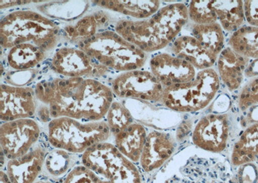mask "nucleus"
<instances>
[{
    "mask_svg": "<svg viewBox=\"0 0 258 183\" xmlns=\"http://www.w3.org/2000/svg\"><path fill=\"white\" fill-rule=\"evenodd\" d=\"M108 125L116 136L133 123L128 110L118 102L113 103L107 114Z\"/></svg>",
    "mask_w": 258,
    "mask_h": 183,
    "instance_id": "27",
    "label": "nucleus"
},
{
    "mask_svg": "<svg viewBox=\"0 0 258 183\" xmlns=\"http://www.w3.org/2000/svg\"><path fill=\"white\" fill-rule=\"evenodd\" d=\"M192 127V121H185L181 123L176 132V139L178 141H183L188 136Z\"/></svg>",
    "mask_w": 258,
    "mask_h": 183,
    "instance_id": "33",
    "label": "nucleus"
},
{
    "mask_svg": "<svg viewBox=\"0 0 258 183\" xmlns=\"http://www.w3.org/2000/svg\"><path fill=\"white\" fill-rule=\"evenodd\" d=\"M175 139L169 133L154 130L147 136L140 162L146 172L158 170L174 154Z\"/></svg>",
    "mask_w": 258,
    "mask_h": 183,
    "instance_id": "13",
    "label": "nucleus"
},
{
    "mask_svg": "<svg viewBox=\"0 0 258 183\" xmlns=\"http://www.w3.org/2000/svg\"><path fill=\"white\" fill-rule=\"evenodd\" d=\"M245 75L251 79L258 77V59H254V61L248 64L245 71Z\"/></svg>",
    "mask_w": 258,
    "mask_h": 183,
    "instance_id": "35",
    "label": "nucleus"
},
{
    "mask_svg": "<svg viewBox=\"0 0 258 183\" xmlns=\"http://www.w3.org/2000/svg\"><path fill=\"white\" fill-rule=\"evenodd\" d=\"M258 105V77L252 78L242 88L238 98V106L242 111Z\"/></svg>",
    "mask_w": 258,
    "mask_h": 183,
    "instance_id": "28",
    "label": "nucleus"
},
{
    "mask_svg": "<svg viewBox=\"0 0 258 183\" xmlns=\"http://www.w3.org/2000/svg\"><path fill=\"white\" fill-rule=\"evenodd\" d=\"M250 111H248L247 115L244 118L243 125L246 127L249 126L254 123H258V105L251 107Z\"/></svg>",
    "mask_w": 258,
    "mask_h": 183,
    "instance_id": "34",
    "label": "nucleus"
},
{
    "mask_svg": "<svg viewBox=\"0 0 258 183\" xmlns=\"http://www.w3.org/2000/svg\"><path fill=\"white\" fill-rule=\"evenodd\" d=\"M63 183H100L93 171L83 165L75 167L69 173Z\"/></svg>",
    "mask_w": 258,
    "mask_h": 183,
    "instance_id": "29",
    "label": "nucleus"
},
{
    "mask_svg": "<svg viewBox=\"0 0 258 183\" xmlns=\"http://www.w3.org/2000/svg\"><path fill=\"white\" fill-rule=\"evenodd\" d=\"M165 183H236L227 164L216 158L193 156Z\"/></svg>",
    "mask_w": 258,
    "mask_h": 183,
    "instance_id": "6",
    "label": "nucleus"
},
{
    "mask_svg": "<svg viewBox=\"0 0 258 183\" xmlns=\"http://www.w3.org/2000/svg\"><path fill=\"white\" fill-rule=\"evenodd\" d=\"M40 136L38 124L31 119H20L4 123L0 129L2 150L9 160L29 152Z\"/></svg>",
    "mask_w": 258,
    "mask_h": 183,
    "instance_id": "7",
    "label": "nucleus"
},
{
    "mask_svg": "<svg viewBox=\"0 0 258 183\" xmlns=\"http://www.w3.org/2000/svg\"><path fill=\"white\" fill-rule=\"evenodd\" d=\"M0 183H12L9 179L8 174L3 171L0 172Z\"/></svg>",
    "mask_w": 258,
    "mask_h": 183,
    "instance_id": "37",
    "label": "nucleus"
},
{
    "mask_svg": "<svg viewBox=\"0 0 258 183\" xmlns=\"http://www.w3.org/2000/svg\"><path fill=\"white\" fill-rule=\"evenodd\" d=\"M31 88L1 86L0 118L6 122L30 117L35 111Z\"/></svg>",
    "mask_w": 258,
    "mask_h": 183,
    "instance_id": "12",
    "label": "nucleus"
},
{
    "mask_svg": "<svg viewBox=\"0 0 258 183\" xmlns=\"http://www.w3.org/2000/svg\"><path fill=\"white\" fill-rule=\"evenodd\" d=\"M213 7L221 26L225 31H236L243 24L245 20L243 1L229 0V1H213Z\"/></svg>",
    "mask_w": 258,
    "mask_h": 183,
    "instance_id": "20",
    "label": "nucleus"
},
{
    "mask_svg": "<svg viewBox=\"0 0 258 183\" xmlns=\"http://www.w3.org/2000/svg\"><path fill=\"white\" fill-rule=\"evenodd\" d=\"M192 36L217 56L222 52L224 34L222 26L218 23L195 25L192 29Z\"/></svg>",
    "mask_w": 258,
    "mask_h": 183,
    "instance_id": "24",
    "label": "nucleus"
},
{
    "mask_svg": "<svg viewBox=\"0 0 258 183\" xmlns=\"http://www.w3.org/2000/svg\"><path fill=\"white\" fill-rule=\"evenodd\" d=\"M244 15L250 26L258 28V0L243 2Z\"/></svg>",
    "mask_w": 258,
    "mask_h": 183,
    "instance_id": "31",
    "label": "nucleus"
},
{
    "mask_svg": "<svg viewBox=\"0 0 258 183\" xmlns=\"http://www.w3.org/2000/svg\"><path fill=\"white\" fill-rule=\"evenodd\" d=\"M235 179L236 183H257L258 169L254 162L239 166Z\"/></svg>",
    "mask_w": 258,
    "mask_h": 183,
    "instance_id": "30",
    "label": "nucleus"
},
{
    "mask_svg": "<svg viewBox=\"0 0 258 183\" xmlns=\"http://www.w3.org/2000/svg\"><path fill=\"white\" fill-rule=\"evenodd\" d=\"M219 88L218 73L209 68L198 72L192 81L165 88L161 102L172 111L195 113L208 106Z\"/></svg>",
    "mask_w": 258,
    "mask_h": 183,
    "instance_id": "2",
    "label": "nucleus"
},
{
    "mask_svg": "<svg viewBox=\"0 0 258 183\" xmlns=\"http://www.w3.org/2000/svg\"><path fill=\"white\" fill-rule=\"evenodd\" d=\"M151 72L165 88L192 81L196 69L188 62L169 54L154 56L150 62Z\"/></svg>",
    "mask_w": 258,
    "mask_h": 183,
    "instance_id": "11",
    "label": "nucleus"
},
{
    "mask_svg": "<svg viewBox=\"0 0 258 183\" xmlns=\"http://www.w3.org/2000/svg\"><path fill=\"white\" fill-rule=\"evenodd\" d=\"M39 114H40L41 120H42L43 122H48V120H49L50 113V112L48 111L47 109H46L45 108V111L44 110H41Z\"/></svg>",
    "mask_w": 258,
    "mask_h": 183,
    "instance_id": "36",
    "label": "nucleus"
},
{
    "mask_svg": "<svg viewBox=\"0 0 258 183\" xmlns=\"http://www.w3.org/2000/svg\"><path fill=\"white\" fill-rule=\"evenodd\" d=\"M227 114H210L202 118L193 130L192 141L207 152L220 153L227 147L230 134Z\"/></svg>",
    "mask_w": 258,
    "mask_h": 183,
    "instance_id": "9",
    "label": "nucleus"
},
{
    "mask_svg": "<svg viewBox=\"0 0 258 183\" xmlns=\"http://www.w3.org/2000/svg\"><path fill=\"white\" fill-rule=\"evenodd\" d=\"M87 56H93L105 66L120 71L141 68L147 61L145 52L116 34L107 32L81 43Z\"/></svg>",
    "mask_w": 258,
    "mask_h": 183,
    "instance_id": "4",
    "label": "nucleus"
},
{
    "mask_svg": "<svg viewBox=\"0 0 258 183\" xmlns=\"http://www.w3.org/2000/svg\"><path fill=\"white\" fill-rule=\"evenodd\" d=\"M145 127L140 123H133L115 136L117 149L134 163L140 161L147 139Z\"/></svg>",
    "mask_w": 258,
    "mask_h": 183,
    "instance_id": "18",
    "label": "nucleus"
},
{
    "mask_svg": "<svg viewBox=\"0 0 258 183\" xmlns=\"http://www.w3.org/2000/svg\"><path fill=\"white\" fill-rule=\"evenodd\" d=\"M50 85H42L43 102L50 103V116L53 118L69 117L99 120L109 111L112 101L111 91L98 82L76 78L56 80Z\"/></svg>",
    "mask_w": 258,
    "mask_h": 183,
    "instance_id": "1",
    "label": "nucleus"
},
{
    "mask_svg": "<svg viewBox=\"0 0 258 183\" xmlns=\"http://www.w3.org/2000/svg\"><path fill=\"white\" fill-rule=\"evenodd\" d=\"M256 164H257V169H258V156H257V159H256Z\"/></svg>",
    "mask_w": 258,
    "mask_h": 183,
    "instance_id": "39",
    "label": "nucleus"
},
{
    "mask_svg": "<svg viewBox=\"0 0 258 183\" xmlns=\"http://www.w3.org/2000/svg\"><path fill=\"white\" fill-rule=\"evenodd\" d=\"M188 15L197 25H209L217 23L218 17L212 0H194L190 2Z\"/></svg>",
    "mask_w": 258,
    "mask_h": 183,
    "instance_id": "26",
    "label": "nucleus"
},
{
    "mask_svg": "<svg viewBox=\"0 0 258 183\" xmlns=\"http://www.w3.org/2000/svg\"><path fill=\"white\" fill-rule=\"evenodd\" d=\"M82 160L100 183H142L137 167L111 143H101L89 148Z\"/></svg>",
    "mask_w": 258,
    "mask_h": 183,
    "instance_id": "5",
    "label": "nucleus"
},
{
    "mask_svg": "<svg viewBox=\"0 0 258 183\" xmlns=\"http://www.w3.org/2000/svg\"><path fill=\"white\" fill-rule=\"evenodd\" d=\"M43 50L36 46L22 44L13 48L9 53L8 61L11 67L16 70L34 67L44 58Z\"/></svg>",
    "mask_w": 258,
    "mask_h": 183,
    "instance_id": "23",
    "label": "nucleus"
},
{
    "mask_svg": "<svg viewBox=\"0 0 258 183\" xmlns=\"http://www.w3.org/2000/svg\"><path fill=\"white\" fill-rule=\"evenodd\" d=\"M73 157L66 150H54L46 155L44 166L49 174L54 177L63 175L72 166Z\"/></svg>",
    "mask_w": 258,
    "mask_h": 183,
    "instance_id": "25",
    "label": "nucleus"
},
{
    "mask_svg": "<svg viewBox=\"0 0 258 183\" xmlns=\"http://www.w3.org/2000/svg\"><path fill=\"white\" fill-rule=\"evenodd\" d=\"M45 156V150L38 146L22 157L9 160L7 174L11 182H35L44 165Z\"/></svg>",
    "mask_w": 258,
    "mask_h": 183,
    "instance_id": "14",
    "label": "nucleus"
},
{
    "mask_svg": "<svg viewBox=\"0 0 258 183\" xmlns=\"http://www.w3.org/2000/svg\"><path fill=\"white\" fill-rule=\"evenodd\" d=\"M109 125L103 122L81 123L73 118L54 119L48 125V139L55 148L80 154L105 142L110 135Z\"/></svg>",
    "mask_w": 258,
    "mask_h": 183,
    "instance_id": "3",
    "label": "nucleus"
},
{
    "mask_svg": "<svg viewBox=\"0 0 258 183\" xmlns=\"http://www.w3.org/2000/svg\"><path fill=\"white\" fill-rule=\"evenodd\" d=\"M103 6L118 11L123 15L143 19L153 16L160 8L161 2L158 0L149 1H103Z\"/></svg>",
    "mask_w": 258,
    "mask_h": 183,
    "instance_id": "22",
    "label": "nucleus"
},
{
    "mask_svg": "<svg viewBox=\"0 0 258 183\" xmlns=\"http://www.w3.org/2000/svg\"><path fill=\"white\" fill-rule=\"evenodd\" d=\"M153 18L171 42L187 23L189 18L188 9L182 3L168 5L161 8Z\"/></svg>",
    "mask_w": 258,
    "mask_h": 183,
    "instance_id": "17",
    "label": "nucleus"
},
{
    "mask_svg": "<svg viewBox=\"0 0 258 183\" xmlns=\"http://www.w3.org/2000/svg\"><path fill=\"white\" fill-rule=\"evenodd\" d=\"M71 33H79V35L82 36L88 37L94 35L96 31V23L94 22L93 17H90L81 20L77 25V29L71 28L68 29Z\"/></svg>",
    "mask_w": 258,
    "mask_h": 183,
    "instance_id": "32",
    "label": "nucleus"
},
{
    "mask_svg": "<svg viewBox=\"0 0 258 183\" xmlns=\"http://www.w3.org/2000/svg\"><path fill=\"white\" fill-rule=\"evenodd\" d=\"M34 183H52V182H50V181H48V180H38V181H36Z\"/></svg>",
    "mask_w": 258,
    "mask_h": 183,
    "instance_id": "38",
    "label": "nucleus"
},
{
    "mask_svg": "<svg viewBox=\"0 0 258 183\" xmlns=\"http://www.w3.org/2000/svg\"><path fill=\"white\" fill-rule=\"evenodd\" d=\"M116 31L123 40L144 52L158 51L170 43L153 18L138 22L124 21L117 25Z\"/></svg>",
    "mask_w": 258,
    "mask_h": 183,
    "instance_id": "10",
    "label": "nucleus"
},
{
    "mask_svg": "<svg viewBox=\"0 0 258 183\" xmlns=\"http://www.w3.org/2000/svg\"><path fill=\"white\" fill-rule=\"evenodd\" d=\"M250 59L236 53L230 47L221 52L217 62L219 75L230 91L237 90L243 82Z\"/></svg>",
    "mask_w": 258,
    "mask_h": 183,
    "instance_id": "16",
    "label": "nucleus"
},
{
    "mask_svg": "<svg viewBox=\"0 0 258 183\" xmlns=\"http://www.w3.org/2000/svg\"><path fill=\"white\" fill-rule=\"evenodd\" d=\"M258 156V123L246 127L234 145L231 163L238 167L256 161Z\"/></svg>",
    "mask_w": 258,
    "mask_h": 183,
    "instance_id": "19",
    "label": "nucleus"
},
{
    "mask_svg": "<svg viewBox=\"0 0 258 183\" xmlns=\"http://www.w3.org/2000/svg\"><path fill=\"white\" fill-rule=\"evenodd\" d=\"M229 47L234 52L248 59H258V28L243 27L230 36Z\"/></svg>",
    "mask_w": 258,
    "mask_h": 183,
    "instance_id": "21",
    "label": "nucleus"
},
{
    "mask_svg": "<svg viewBox=\"0 0 258 183\" xmlns=\"http://www.w3.org/2000/svg\"><path fill=\"white\" fill-rule=\"evenodd\" d=\"M176 57L188 62L198 70L211 68L216 61L217 55L207 49L193 36H183L175 40L171 47Z\"/></svg>",
    "mask_w": 258,
    "mask_h": 183,
    "instance_id": "15",
    "label": "nucleus"
},
{
    "mask_svg": "<svg viewBox=\"0 0 258 183\" xmlns=\"http://www.w3.org/2000/svg\"><path fill=\"white\" fill-rule=\"evenodd\" d=\"M113 90L120 98L158 102L162 100L164 87L152 72L134 70L123 73L115 79Z\"/></svg>",
    "mask_w": 258,
    "mask_h": 183,
    "instance_id": "8",
    "label": "nucleus"
}]
</instances>
